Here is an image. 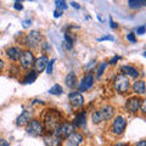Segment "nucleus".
I'll return each instance as SVG.
<instances>
[{"mask_svg":"<svg viewBox=\"0 0 146 146\" xmlns=\"http://www.w3.org/2000/svg\"><path fill=\"white\" fill-rule=\"evenodd\" d=\"M105 68H106V62H102L101 65H100L99 67V70H98V77H101L102 74V72L105 71Z\"/></svg>","mask_w":146,"mask_h":146,"instance_id":"bb28decb","label":"nucleus"},{"mask_svg":"<svg viewBox=\"0 0 146 146\" xmlns=\"http://www.w3.org/2000/svg\"><path fill=\"white\" fill-rule=\"evenodd\" d=\"M83 135L80 133H73L67 138V146H78L83 143Z\"/></svg>","mask_w":146,"mask_h":146,"instance_id":"9b49d317","label":"nucleus"},{"mask_svg":"<svg viewBox=\"0 0 146 146\" xmlns=\"http://www.w3.org/2000/svg\"><path fill=\"white\" fill-rule=\"evenodd\" d=\"M0 146H10L5 139H0Z\"/></svg>","mask_w":146,"mask_h":146,"instance_id":"c9c22d12","label":"nucleus"},{"mask_svg":"<svg viewBox=\"0 0 146 146\" xmlns=\"http://www.w3.org/2000/svg\"><path fill=\"white\" fill-rule=\"evenodd\" d=\"M119 60V56H115V57H112V60L110 61V65H115V63Z\"/></svg>","mask_w":146,"mask_h":146,"instance_id":"72a5a7b5","label":"nucleus"},{"mask_svg":"<svg viewBox=\"0 0 146 146\" xmlns=\"http://www.w3.org/2000/svg\"><path fill=\"white\" fill-rule=\"evenodd\" d=\"M91 121L95 124H99V123L102 122V116H101V112L100 111H94L91 113Z\"/></svg>","mask_w":146,"mask_h":146,"instance_id":"5701e85b","label":"nucleus"},{"mask_svg":"<svg viewBox=\"0 0 146 146\" xmlns=\"http://www.w3.org/2000/svg\"><path fill=\"white\" fill-rule=\"evenodd\" d=\"M100 112H101V116H102V121H108L115 116V108L111 105H105Z\"/></svg>","mask_w":146,"mask_h":146,"instance_id":"f8f14e48","label":"nucleus"},{"mask_svg":"<svg viewBox=\"0 0 146 146\" xmlns=\"http://www.w3.org/2000/svg\"><path fill=\"white\" fill-rule=\"evenodd\" d=\"M66 85L68 86V88H74V86L77 85V77H76V73L74 72H70L66 76Z\"/></svg>","mask_w":146,"mask_h":146,"instance_id":"a211bd4d","label":"nucleus"},{"mask_svg":"<svg viewBox=\"0 0 146 146\" xmlns=\"http://www.w3.org/2000/svg\"><path fill=\"white\" fill-rule=\"evenodd\" d=\"M61 115L58 111L55 110H48L44 115V125L48 130L54 131L56 128L61 124Z\"/></svg>","mask_w":146,"mask_h":146,"instance_id":"f257e3e1","label":"nucleus"},{"mask_svg":"<svg viewBox=\"0 0 146 146\" xmlns=\"http://www.w3.org/2000/svg\"><path fill=\"white\" fill-rule=\"evenodd\" d=\"M99 42H102V40H115V38L111 35H105V36H101V38H99L98 39Z\"/></svg>","mask_w":146,"mask_h":146,"instance_id":"c756f323","label":"nucleus"},{"mask_svg":"<svg viewBox=\"0 0 146 146\" xmlns=\"http://www.w3.org/2000/svg\"><path fill=\"white\" fill-rule=\"evenodd\" d=\"M93 84H94V77L91 74H86V76H84V78L80 80V83L78 85V90L79 91H86L93 86Z\"/></svg>","mask_w":146,"mask_h":146,"instance_id":"1a4fd4ad","label":"nucleus"},{"mask_svg":"<svg viewBox=\"0 0 146 146\" xmlns=\"http://www.w3.org/2000/svg\"><path fill=\"white\" fill-rule=\"evenodd\" d=\"M73 133H74V125L71 124V123H63V124H60L54 130V135H56L57 138L61 139V140L68 138V136Z\"/></svg>","mask_w":146,"mask_h":146,"instance_id":"f03ea898","label":"nucleus"},{"mask_svg":"<svg viewBox=\"0 0 146 146\" xmlns=\"http://www.w3.org/2000/svg\"><path fill=\"white\" fill-rule=\"evenodd\" d=\"M110 23H111V27H112V28H116V27L118 26L117 23H115V22H113V20H112L111 17H110Z\"/></svg>","mask_w":146,"mask_h":146,"instance_id":"58836bf2","label":"nucleus"},{"mask_svg":"<svg viewBox=\"0 0 146 146\" xmlns=\"http://www.w3.org/2000/svg\"><path fill=\"white\" fill-rule=\"evenodd\" d=\"M7 54V56L11 58L12 61H17V60H20L21 58V55H22V51H21V49L20 48H17V46H13V48H10L6 51Z\"/></svg>","mask_w":146,"mask_h":146,"instance_id":"2eb2a0df","label":"nucleus"},{"mask_svg":"<svg viewBox=\"0 0 146 146\" xmlns=\"http://www.w3.org/2000/svg\"><path fill=\"white\" fill-rule=\"evenodd\" d=\"M40 40H42V34L38 31H32L26 38V45L31 49H35L38 48Z\"/></svg>","mask_w":146,"mask_h":146,"instance_id":"39448f33","label":"nucleus"},{"mask_svg":"<svg viewBox=\"0 0 146 146\" xmlns=\"http://www.w3.org/2000/svg\"><path fill=\"white\" fill-rule=\"evenodd\" d=\"M85 122H86V113H85V111L80 112L79 115H77L76 119H74V124L77 127H85Z\"/></svg>","mask_w":146,"mask_h":146,"instance_id":"412c9836","label":"nucleus"},{"mask_svg":"<svg viewBox=\"0 0 146 146\" xmlns=\"http://www.w3.org/2000/svg\"><path fill=\"white\" fill-rule=\"evenodd\" d=\"M140 108H141V111H143V113L146 115V99L140 104Z\"/></svg>","mask_w":146,"mask_h":146,"instance_id":"2f4dec72","label":"nucleus"},{"mask_svg":"<svg viewBox=\"0 0 146 146\" xmlns=\"http://www.w3.org/2000/svg\"><path fill=\"white\" fill-rule=\"evenodd\" d=\"M135 146H146V140H141V141H139V143L136 144Z\"/></svg>","mask_w":146,"mask_h":146,"instance_id":"4c0bfd02","label":"nucleus"},{"mask_svg":"<svg viewBox=\"0 0 146 146\" xmlns=\"http://www.w3.org/2000/svg\"><path fill=\"white\" fill-rule=\"evenodd\" d=\"M139 107H140V99L136 98V96L130 98L125 104V108L130 113H136L138 112V110H139Z\"/></svg>","mask_w":146,"mask_h":146,"instance_id":"9d476101","label":"nucleus"},{"mask_svg":"<svg viewBox=\"0 0 146 146\" xmlns=\"http://www.w3.org/2000/svg\"><path fill=\"white\" fill-rule=\"evenodd\" d=\"M127 39L129 40V42H131V43H135V42H136V38H135V35H134L133 33L127 34Z\"/></svg>","mask_w":146,"mask_h":146,"instance_id":"c85d7f7f","label":"nucleus"},{"mask_svg":"<svg viewBox=\"0 0 146 146\" xmlns=\"http://www.w3.org/2000/svg\"><path fill=\"white\" fill-rule=\"evenodd\" d=\"M49 93H50V94H52V95H61V94L63 93L62 86H61V85H58V84H55L52 88H50V89H49Z\"/></svg>","mask_w":146,"mask_h":146,"instance_id":"b1692460","label":"nucleus"},{"mask_svg":"<svg viewBox=\"0 0 146 146\" xmlns=\"http://www.w3.org/2000/svg\"><path fill=\"white\" fill-rule=\"evenodd\" d=\"M71 5L74 7V9H79V7H80L79 4H78V3H76V1H72V3H71Z\"/></svg>","mask_w":146,"mask_h":146,"instance_id":"e433bc0d","label":"nucleus"},{"mask_svg":"<svg viewBox=\"0 0 146 146\" xmlns=\"http://www.w3.org/2000/svg\"><path fill=\"white\" fill-rule=\"evenodd\" d=\"M115 146H127L125 144H117V145H115Z\"/></svg>","mask_w":146,"mask_h":146,"instance_id":"a19ab883","label":"nucleus"},{"mask_svg":"<svg viewBox=\"0 0 146 146\" xmlns=\"http://www.w3.org/2000/svg\"><path fill=\"white\" fill-rule=\"evenodd\" d=\"M113 86H115V89L118 93L124 94L128 91V89H129V79H128V77L125 74L117 76L115 80H113Z\"/></svg>","mask_w":146,"mask_h":146,"instance_id":"7ed1b4c3","label":"nucleus"},{"mask_svg":"<svg viewBox=\"0 0 146 146\" xmlns=\"http://www.w3.org/2000/svg\"><path fill=\"white\" fill-rule=\"evenodd\" d=\"M27 133L32 136H40L44 133V127L39 121L32 119L27 125Z\"/></svg>","mask_w":146,"mask_h":146,"instance_id":"20e7f679","label":"nucleus"},{"mask_svg":"<svg viewBox=\"0 0 146 146\" xmlns=\"http://www.w3.org/2000/svg\"><path fill=\"white\" fill-rule=\"evenodd\" d=\"M54 62H55V58H54V60H51V61H49V63H48V66H46V73H48V74H51V73H52Z\"/></svg>","mask_w":146,"mask_h":146,"instance_id":"a878e982","label":"nucleus"},{"mask_svg":"<svg viewBox=\"0 0 146 146\" xmlns=\"http://www.w3.org/2000/svg\"><path fill=\"white\" fill-rule=\"evenodd\" d=\"M68 100H70L71 106L74 107V108H80L82 106H83V104H84L83 95H82L80 93H78V91L71 93L70 95H68Z\"/></svg>","mask_w":146,"mask_h":146,"instance_id":"6e6552de","label":"nucleus"},{"mask_svg":"<svg viewBox=\"0 0 146 146\" xmlns=\"http://www.w3.org/2000/svg\"><path fill=\"white\" fill-rule=\"evenodd\" d=\"M20 62H21V67L25 68V70H28V68L32 67V65H34V55L32 54V51L27 50V51H23L21 55V58H20Z\"/></svg>","mask_w":146,"mask_h":146,"instance_id":"0eeeda50","label":"nucleus"},{"mask_svg":"<svg viewBox=\"0 0 146 146\" xmlns=\"http://www.w3.org/2000/svg\"><path fill=\"white\" fill-rule=\"evenodd\" d=\"M31 118H32V113L28 111H23L20 115V117L17 118V124L18 125H25V124H28L31 122Z\"/></svg>","mask_w":146,"mask_h":146,"instance_id":"dca6fc26","label":"nucleus"},{"mask_svg":"<svg viewBox=\"0 0 146 146\" xmlns=\"http://www.w3.org/2000/svg\"><path fill=\"white\" fill-rule=\"evenodd\" d=\"M55 4H56V6L58 9H61V10H66V9L68 7L67 3L66 1H62V0H60V1H55Z\"/></svg>","mask_w":146,"mask_h":146,"instance_id":"393cba45","label":"nucleus"},{"mask_svg":"<svg viewBox=\"0 0 146 146\" xmlns=\"http://www.w3.org/2000/svg\"><path fill=\"white\" fill-rule=\"evenodd\" d=\"M128 5L131 9H139L141 6H146V1H144V0H129Z\"/></svg>","mask_w":146,"mask_h":146,"instance_id":"4be33fe9","label":"nucleus"},{"mask_svg":"<svg viewBox=\"0 0 146 146\" xmlns=\"http://www.w3.org/2000/svg\"><path fill=\"white\" fill-rule=\"evenodd\" d=\"M121 71H122L123 73H125L127 76L131 77V78H136V77L139 76V71L136 70V68L131 67V66H123V67L121 68Z\"/></svg>","mask_w":146,"mask_h":146,"instance_id":"f3484780","label":"nucleus"},{"mask_svg":"<svg viewBox=\"0 0 146 146\" xmlns=\"http://www.w3.org/2000/svg\"><path fill=\"white\" fill-rule=\"evenodd\" d=\"M22 26H23V28H28V27L32 26V21L31 20H25L22 22Z\"/></svg>","mask_w":146,"mask_h":146,"instance_id":"7c9ffc66","label":"nucleus"},{"mask_svg":"<svg viewBox=\"0 0 146 146\" xmlns=\"http://www.w3.org/2000/svg\"><path fill=\"white\" fill-rule=\"evenodd\" d=\"M44 143L46 146H61V139H58L56 135H46L44 138Z\"/></svg>","mask_w":146,"mask_h":146,"instance_id":"4468645a","label":"nucleus"},{"mask_svg":"<svg viewBox=\"0 0 146 146\" xmlns=\"http://www.w3.org/2000/svg\"><path fill=\"white\" fill-rule=\"evenodd\" d=\"M35 79H36V71L35 70H31L26 74L25 79H23V83L25 84H32V83H34L35 82Z\"/></svg>","mask_w":146,"mask_h":146,"instance_id":"aec40b11","label":"nucleus"},{"mask_svg":"<svg viewBox=\"0 0 146 146\" xmlns=\"http://www.w3.org/2000/svg\"><path fill=\"white\" fill-rule=\"evenodd\" d=\"M145 89H146V85H145L144 80H136L135 83L133 84V90H134V93H136V94H140V95L144 94Z\"/></svg>","mask_w":146,"mask_h":146,"instance_id":"6ab92c4d","label":"nucleus"},{"mask_svg":"<svg viewBox=\"0 0 146 146\" xmlns=\"http://www.w3.org/2000/svg\"><path fill=\"white\" fill-rule=\"evenodd\" d=\"M145 32H146V27L145 26H140V27L136 28V34L143 35V34H145Z\"/></svg>","mask_w":146,"mask_h":146,"instance_id":"cd10ccee","label":"nucleus"},{"mask_svg":"<svg viewBox=\"0 0 146 146\" xmlns=\"http://www.w3.org/2000/svg\"><path fill=\"white\" fill-rule=\"evenodd\" d=\"M144 56H145V57H146V51H145V52H144Z\"/></svg>","mask_w":146,"mask_h":146,"instance_id":"79ce46f5","label":"nucleus"},{"mask_svg":"<svg viewBox=\"0 0 146 146\" xmlns=\"http://www.w3.org/2000/svg\"><path fill=\"white\" fill-rule=\"evenodd\" d=\"M61 16H62V12H61L60 10H56V11L54 12V17H55V18H57V17H61Z\"/></svg>","mask_w":146,"mask_h":146,"instance_id":"f704fd0d","label":"nucleus"},{"mask_svg":"<svg viewBox=\"0 0 146 146\" xmlns=\"http://www.w3.org/2000/svg\"><path fill=\"white\" fill-rule=\"evenodd\" d=\"M3 67H4V62H3V60L0 58V71L3 70Z\"/></svg>","mask_w":146,"mask_h":146,"instance_id":"ea45409f","label":"nucleus"},{"mask_svg":"<svg viewBox=\"0 0 146 146\" xmlns=\"http://www.w3.org/2000/svg\"><path fill=\"white\" fill-rule=\"evenodd\" d=\"M13 7H15L16 9V10H23V5H22V4L21 3H18V1H16L15 3V5H13Z\"/></svg>","mask_w":146,"mask_h":146,"instance_id":"473e14b6","label":"nucleus"},{"mask_svg":"<svg viewBox=\"0 0 146 146\" xmlns=\"http://www.w3.org/2000/svg\"><path fill=\"white\" fill-rule=\"evenodd\" d=\"M127 122L122 116H117L115 118V121L112 123V133L115 135H121L123 134V131L125 129Z\"/></svg>","mask_w":146,"mask_h":146,"instance_id":"423d86ee","label":"nucleus"},{"mask_svg":"<svg viewBox=\"0 0 146 146\" xmlns=\"http://www.w3.org/2000/svg\"><path fill=\"white\" fill-rule=\"evenodd\" d=\"M48 63H49V60H48L46 56H40V57H38L35 60V62H34L35 71L36 72H43L45 68H46Z\"/></svg>","mask_w":146,"mask_h":146,"instance_id":"ddd939ff","label":"nucleus"}]
</instances>
